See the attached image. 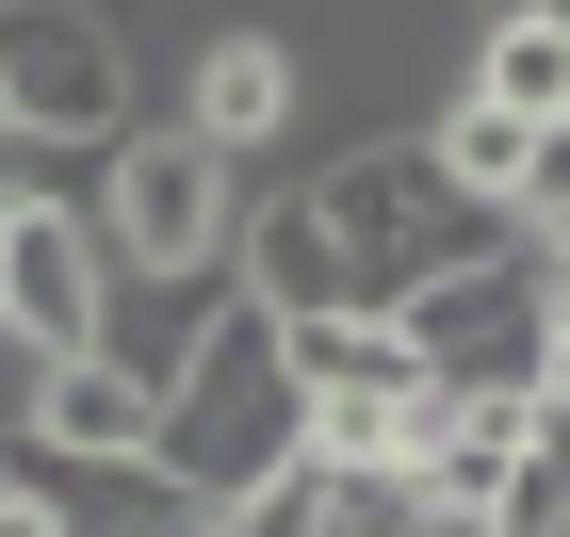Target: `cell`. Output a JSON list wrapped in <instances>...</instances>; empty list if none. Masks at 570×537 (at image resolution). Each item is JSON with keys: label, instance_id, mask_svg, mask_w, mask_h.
Segmentation results:
<instances>
[{"label": "cell", "instance_id": "obj_9", "mask_svg": "<svg viewBox=\"0 0 570 537\" xmlns=\"http://www.w3.org/2000/svg\"><path fill=\"white\" fill-rule=\"evenodd\" d=\"M147 424H164V391H147V375H115L98 342L17 375V440H33V456H147Z\"/></svg>", "mask_w": 570, "mask_h": 537}, {"label": "cell", "instance_id": "obj_11", "mask_svg": "<svg viewBox=\"0 0 570 537\" xmlns=\"http://www.w3.org/2000/svg\"><path fill=\"white\" fill-rule=\"evenodd\" d=\"M440 82L489 98V115H522V131H554L570 115V17H456V66Z\"/></svg>", "mask_w": 570, "mask_h": 537}, {"label": "cell", "instance_id": "obj_4", "mask_svg": "<svg viewBox=\"0 0 570 537\" xmlns=\"http://www.w3.org/2000/svg\"><path fill=\"white\" fill-rule=\"evenodd\" d=\"M0 115H17V147H115L147 115V49L115 0H0Z\"/></svg>", "mask_w": 570, "mask_h": 537}, {"label": "cell", "instance_id": "obj_3", "mask_svg": "<svg viewBox=\"0 0 570 537\" xmlns=\"http://www.w3.org/2000/svg\"><path fill=\"white\" fill-rule=\"evenodd\" d=\"M82 212H98V245H115V277H213L228 245H245V163H228L196 115H131V131L98 147Z\"/></svg>", "mask_w": 570, "mask_h": 537}, {"label": "cell", "instance_id": "obj_16", "mask_svg": "<svg viewBox=\"0 0 570 537\" xmlns=\"http://www.w3.org/2000/svg\"><path fill=\"white\" fill-rule=\"evenodd\" d=\"M0 537H66V521H49V489H33V456H0Z\"/></svg>", "mask_w": 570, "mask_h": 537}, {"label": "cell", "instance_id": "obj_7", "mask_svg": "<svg viewBox=\"0 0 570 537\" xmlns=\"http://www.w3.org/2000/svg\"><path fill=\"white\" fill-rule=\"evenodd\" d=\"M98 294H115V245H98L82 196H0V342L17 358H82L98 342Z\"/></svg>", "mask_w": 570, "mask_h": 537}, {"label": "cell", "instance_id": "obj_2", "mask_svg": "<svg viewBox=\"0 0 570 537\" xmlns=\"http://www.w3.org/2000/svg\"><path fill=\"white\" fill-rule=\"evenodd\" d=\"M309 212H326V245H343V294L358 310H407L440 261H473L505 212H473L456 179H440L424 131H358L343 163H309Z\"/></svg>", "mask_w": 570, "mask_h": 537}, {"label": "cell", "instance_id": "obj_10", "mask_svg": "<svg viewBox=\"0 0 570 537\" xmlns=\"http://www.w3.org/2000/svg\"><path fill=\"white\" fill-rule=\"evenodd\" d=\"M17 456H33V440H17ZM33 489H49L66 537H213V505L179 489L164 456H33Z\"/></svg>", "mask_w": 570, "mask_h": 537}, {"label": "cell", "instance_id": "obj_18", "mask_svg": "<svg viewBox=\"0 0 570 537\" xmlns=\"http://www.w3.org/2000/svg\"><path fill=\"white\" fill-rule=\"evenodd\" d=\"M0 147H17V115H0Z\"/></svg>", "mask_w": 570, "mask_h": 537}, {"label": "cell", "instance_id": "obj_1", "mask_svg": "<svg viewBox=\"0 0 570 537\" xmlns=\"http://www.w3.org/2000/svg\"><path fill=\"white\" fill-rule=\"evenodd\" d=\"M147 456H164L196 505H228V489H262L277 456H309V424H294V342H277V310L245 294V277H228V310L196 326V358L164 375Z\"/></svg>", "mask_w": 570, "mask_h": 537}, {"label": "cell", "instance_id": "obj_8", "mask_svg": "<svg viewBox=\"0 0 570 537\" xmlns=\"http://www.w3.org/2000/svg\"><path fill=\"white\" fill-rule=\"evenodd\" d=\"M179 115H196L228 163H262L277 131H309V49L262 33V17H228V33H196V66H179Z\"/></svg>", "mask_w": 570, "mask_h": 537}, {"label": "cell", "instance_id": "obj_6", "mask_svg": "<svg viewBox=\"0 0 570 537\" xmlns=\"http://www.w3.org/2000/svg\"><path fill=\"white\" fill-rule=\"evenodd\" d=\"M392 326L424 342L440 391H538V342H554V310H538V277H522V228H489L473 261H440Z\"/></svg>", "mask_w": 570, "mask_h": 537}, {"label": "cell", "instance_id": "obj_14", "mask_svg": "<svg viewBox=\"0 0 570 537\" xmlns=\"http://www.w3.org/2000/svg\"><path fill=\"white\" fill-rule=\"evenodd\" d=\"M326 521H343V473H326V456H277L262 489L213 505V537H326Z\"/></svg>", "mask_w": 570, "mask_h": 537}, {"label": "cell", "instance_id": "obj_17", "mask_svg": "<svg viewBox=\"0 0 570 537\" xmlns=\"http://www.w3.org/2000/svg\"><path fill=\"white\" fill-rule=\"evenodd\" d=\"M538 424H554V440H570V326H554V342H538Z\"/></svg>", "mask_w": 570, "mask_h": 537}, {"label": "cell", "instance_id": "obj_5", "mask_svg": "<svg viewBox=\"0 0 570 537\" xmlns=\"http://www.w3.org/2000/svg\"><path fill=\"white\" fill-rule=\"evenodd\" d=\"M277 342H294L309 456H326V473H392V456H407V407H424V342H407L392 310H294Z\"/></svg>", "mask_w": 570, "mask_h": 537}, {"label": "cell", "instance_id": "obj_15", "mask_svg": "<svg viewBox=\"0 0 570 537\" xmlns=\"http://www.w3.org/2000/svg\"><path fill=\"white\" fill-rule=\"evenodd\" d=\"M505 228H570V115L522 147V196H505Z\"/></svg>", "mask_w": 570, "mask_h": 537}, {"label": "cell", "instance_id": "obj_12", "mask_svg": "<svg viewBox=\"0 0 570 537\" xmlns=\"http://www.w3.org/2000/svg\"><path fill=\"white\" fill-rule=\"evenodd\" d=\"M213 310H228V261H213V277H115V294H98V358L164 391L179 358H196V326H213Z\"/></svg>", "mask_w": 570, "mask_h": 537}, {"label": "cell", "instance_id": "obj_13", "mask_svg": "<svg viewBox=\"0 0 570 537\" xmlns=\"http://www.w3.org/2000/svg\"><path fill=\"white\" fill-rule=\"evenodd\" d=\"M424 147H440V179H456V196H473V212H505V196H522V115H489V98H456V82H440L424 98Z\"/></svg>", "mask_w": 570, "mask_h": 537}]
</instances>
